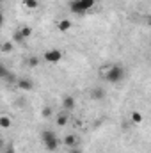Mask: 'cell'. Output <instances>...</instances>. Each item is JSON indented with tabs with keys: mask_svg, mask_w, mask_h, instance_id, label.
I'll return each instance as SVG.
<instances>
[{
	"mask_svg": "<svg viewBox=\"0 0 151 153\" xmlns=\"http://www.w3.org/2000/svg\"><path fill=\"white\" fill-rule=\"evenodd\" d=\"M124 76H126V70H124L123 66H119V64H110V66L105 68L103 78H105L107 82H110V84H117V82H121Z\"/></svg>",
	"mask_w": 151,
	"mask_h": 153,
	"instance_id": "obj_1",
	"label": "cell"
},
{
	"mask_svg": "<svg viewBox=\"0 0 151 153\" xmlns=\"http://www.w3.org/2000/svg\"><path fill=\"white\" fill-rule=\"evenodd\" d=\"M96 0H71L70 2V11L75 13V14H82L85 11H89L93 5H94Z\"/></svg>",
	"mask_w": 151,
	"mask_h": 153,
	"instance_id": "obj_2",
	"label": "cell"
},
{
	"mask_svg": "<svg viewBox=\"0 0 151 153\" xmlns=\"http://www.w3.org/2000/svg\"><path fill=\"white\" fill-rule=\"evenodd\" d=\"M41 139H43L44 148H46L48 152H57V148H59V141H57V135H55L53 132L44 130V132L41 134Z\"/></svg>",
	"mask_w": 151,
	"mask_h": 153,
	"instance_id": "obj_3",
	"label": "cell"
},
{
	"mask_svg": "<svg viewBox=\"0 0 151 153\" xmlns=\"http://www.w3.org/2000/svg\"><path fill=\"white\" fill-rule=\"evenodd\" d=\"M44 61L50 62V64H57V62L62 61V52L57 50V48H52V50L44 52Z\"/></svg>",
	"mask_w": 151,
	"mask_h": 153,
	"instance_id": "obj_4",
	"label": "cell"
},
{
	"mask_svg": "<svg viewBox=\"0 0 151 153\" xmlns=\"http://www.w3.org/2000/svg\"><path fill=\"white\" fill-rule=\"evenodd\" d=\"M32 34V29L30 27H21L16 34H14V41H18V43H21L23 39H27L29 36Z\"/></svg>",
	"mask_w": 151,
	"mask_h": 153,
	"instance_id": "obj_5",
	"label": "cell"
},
{
	"mask_svg": "<svg viewBox=\"0 0 151 153\" xmlns=\"http://www.w3.org/2000/svg\"><path fill=\"white\" fill-rule=\"evenodd\" d=\"M16 84H18V87L23 89V91H32V87H34V82L29 80V78H18Z\"/></svg>",
	"mask_w": 151,
	"mask_h": 153,
	"instance_id": "obj_6",
	"label": "cell"
},
{
	"mask_svg": "<svg viewBox=\"0 0 151 153\" xmlns=\"http://www.w3.org/2000/svg\"><path fill=\"white\" fill-rule=\"evenodd\" d=\"M62 105H64L66 111H73V109H75V98H73V96H64Z\"/></svg>",
	"mask_w": 151,
	"mask_h": 153,
	"instance_id": "obj_7",
	"label": "cell"
},
{
	"mask_svg": "<svg viewBox=\"0 0 151 153\" xmlns=\"http://www.w3.org/2000/svg\"><path fill=\"white\" fill-rule=\"evenodd\" d=\"M57 29H59L61 32H68V30L71 29V22H70V20H59Z\"/></svg>",
	"mask_w": 151,
	"mask_h": 153,
	"instance_id": "obj_8",
	"label": "cell"
},
{
	"mask_svg": "<svg viewBox=\"0 0 151 153\" xmlns=\"http://www.w3.org/2000/svg\"><path fill=\"white\" fill-rule=\"evenodd\" d=\"M91 98H93V100H101V98H105V91H103L101 87H94V89L91 91Z\"/></svg>",
	"mask_w": 151,
	"mask_h": 153,
	"instance_id": "obj_9",
	"label": "cell"
},
{
	"mask_svg": "<svg viewBox=\"0 0 151 153\" xmlns=\"http://www.w3.org/2000/svg\"><path fill=\"white\" fill-rule=\"evenodd\" d=\"M64 144H66V148H73L78 144V139H76L75 135H66L64 137Z\"/></svg>",
	"mask_w": 151,
	"mask_h": 153,
	"instance_id": "obj_10",
	"label": "cell"
},
{
	"mask_svg": "<svg viewBox=\"0 0 151 153\" xmlns=\"http://www.w3.org/2000/svg\"><path fill=\"white\" fill-rule=\"evenodd\" d=\"M13 121L9 116H0V128H11Z\"/></svg>",
	"mask_w": 151,
	"mask_h": 153,
	"instance_id": "obj_11",
	"label": "cell"
},
{
	"mask_svg": "<svg viewBox=\"0 0 151 153\" xmlns=\"http://www.w3.org/2000/svg\"><path fill=\"white\" fill-rule=\"evenodd\" d=\"M68 119H70L68 114H59L57 116V125L59 126H64V125H68Z\"/></svg>",
	"mask_w": 151,
	"mask_h": 153,
	"instance_id": "obj_12",
	"label": "cell"
},
{
	"mask_svg": "<svg viewBox=\"0 0 151 153\" xmlns=\"http://www.w3.org/2000/svg\"><path fill=\"white\" fill-rule=\"evenodd\" d=\"M23 5L29 7V9H36V7L39 5V2L38 0H23Z\"/></svg>",
	"mask_w": 151,
	"mask_h": 153,
	"instance_id": "obj_13",
	"label": "cell"
},
{
	"mask_svg": "<svg viewBox=\"0 0 151 153\" xmlns=\"http://www.w3.org/2000/svg\"><path fill=\"white\" fill-rule=\"evenodd\" d=\"M141 121H142L141 112H132V123H141Z\"/></svg>",
	"mask_w": 151,
	"mask_h": 153,
	"instance_id": "obj_14",
	"label": "cell"
},
{
	"mask_svg": "<svg viewBox=\"0 0 151 153\" xmlns=\"http://www.w3.org/2000/svg\"><path fill=\"white\" fill-rule=\"evenodd\" d=\"M7 75H9V70H7L4 64H0V78H2V80H5V76H7Z\"/></svg>",
	"mask_w": 151,
	"mask_h": 153,
	"instance_id": "obj_15",
	"label": "cell"
},
{
	"mask_svg": "<svg viewBox=\"0 0 151 153\" xmlns=\"http://www.w3.org/2000/svg\"><path fill=\"white\" fill-rule=\"evenodd\" d=\"M38 64H39V59H38V57H30V59H29V66H30V68H36Z\"/></svg>",
	"mask_w": 151,
	"mask_h": 153,
	"instance_id": "obj_16",
	"label": "cell"
},
{
	"mask_svg": "<svg viewBox=\"0 0 151 153\" xmlns=\"http://www.w3.org/2000/svg\"><path fill=\"white\" fill-rule=\"evenodd\" d=\"M11 50H13V45H11V43H4V45H2V52L7 53V52H11Z\"/></svg>",
	"mask_w": 151,
	"mask_h": 153,
	"instance_id": "obj_17",
	"label": "cell"
},
{
	"mask_svg": "<svg viewBox=\"0 0 151 153\" xmlns=\"http://www.w3.org/2000/svg\"><path fill=\"white\" fill-rule=\"evenodd\" d=\"M43 116H44V117H50V116H52V107H44V109H43Z\"/></svg>",
	"mask_w": 151,
	"mask_h": 153,
	"instance_id": "obj_18",
	"label": "cell"
},
{
	"mask_svg": "<svg viewBox=\"0 0 151 153\" xmlns=\"http://www.w3.org/2000/svg\"><path fill=\"white\" fill-rule=\"evenodd\" d=\"M70 153H82V150L76 148V146H73V148H70Z\"/></svg>",
	"mask_w": 151,
	"mask_h": 153,
	"instance_id": "obj_19",
	"label": "cell"
},
{
	"mask_svg": "<svg viewBox=\"0 0 151 153\" xmlns=\"http://www.w3.org/2000/svg\"><path fill=\"white\" fill-rule=\"evenodd\" d=\"M4 153H14V148H13V146H7V148H5V152Z\"/></svg>",
	"mask_w": 151,
	"mask_h": 153,
	"instance_id": "obj_20",
	"label": "cell"
},
{
	"mask_svg": "<svg viewBox=\"0 0 151 153\" xmlns=\"http://www.w3.org/2000/svg\"><path fill=\"white\" fill-rule=\"evenodd\" d=\"M2 25H4V14L0 13V27H2Z\"/></svg>",
	"mask_w": 151,
	"mask_h": 153,
	"instance_id": "obj_21",
	"label": "cell"
},
{
	"mask_svg": "<svg viewBox=\"0 0 151 153\" xmlns=\"http://www.w3.org/2000/svg\"><path fill=\"white\" fill-rule=\"evenodd\" d=\"M0 2H2V0H0Z\"/></svg>",
	"mask_w": 151,
	"mask_h": 153,
	"instance_id": "obj_22",
	"label": "cell"
}]
</instances>
